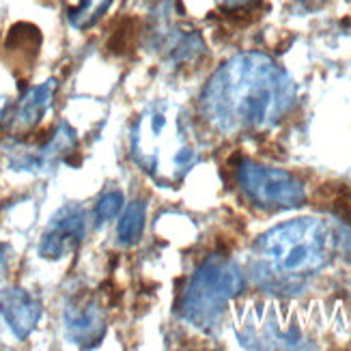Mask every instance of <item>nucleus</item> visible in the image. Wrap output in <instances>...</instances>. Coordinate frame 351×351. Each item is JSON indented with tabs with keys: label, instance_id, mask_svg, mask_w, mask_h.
Listing matches in <instances>:
<instances>
[{
	"label": "nucleus",
	"instance_id": "1",
	"mask_svg": "<svg viewBox=\"0 0 351 351\" xmlns=\"http://www.w3.org/2000/svg\"><path fill=\"white\" fill-rule=\"evenodd\" d=\"M293 101V80L276 60L263 52H241L213 71L198 108L216 132L246 134L276 125Z\"/></svg>",
	"mask_w": 351,
	"mask_h": 351
},
{
	"label": "nucleus",
	"instance_id": "2",
	"mask_svg": "<svg viewBox=\"0 0 351 351\" xmlns=\"http://www.w3.org/2000/svg\"><path fill=\"white\" fill-rule=\"evenodd\" d=\"M337 250L332 226L319 218H295L269 228L254 241L256 278L271 285L293 287L322 271Z\"/></svg>",
	"mask_w": 351,
	"mask_h": 351
},
{
	"label": "nucleus",
	"instance_id": "3",
	"mask_svg": "<svg viewBox=\"0 0 351 351\" xmlns=\"http://www.w3.org/2000/svg\"><path fill=\"white\" fill-rule=\"evenodd\" d=\"M132 156L162 186L181 179L196 162L186 121L171 101H151L132 130Z\"/></svg>",
	"mask_w": 351,
	"mask_h": 351
},
{
	"label": "nucleus",
	"instance_id": "4",
	"mask_svg": "<svg viewBox=\"0 0 351 351\" xmlns=\"http://www.w3.org/2000/svg\"><path fill=\"white\" fill-rule=\"evenodd\" d=\"M243 291V276L235 261L211 254L196 267L179 302L183 322L198 330H213L222 322L228 302Z\"/></svg>",
	"mask_w": 351,
	"mask_h": 351
},
{
	"label": "nucleus",
	"instance_id": "5",
	"mask_svg": "<svg viewBox=\"0 0 351 351\" xmlns=\"http://www.w3.org/2000/svg\"><path fill=\"white\" fill-rule=\"evenodd\" d=\"M237 183L256 207L295 209L306 203V186L300 177L282 169L241 160L237 164Z\"/></svg>",
	"mask_w": 351,
	"mask_h": 351
},
{
	"label": "nucleus",
	"instance_id": "6",
	"mask_svg": "<svg viewBox=\"0 0 351 351\" xmlns=\"http://www.w3.org/2000/svg\"><path fill=\"white\" fill-rule=\"evenodd\" d=\"M86 211L82 205H63L52 213L48 226L43 228L37 252L45 261H60V258L75 252L86 237Z\"/></svg>",
	"mask_w": 351,
	"mask_h": 351
},
{
	"label": "nucleus",
	"instance_id": "7",
	"mask_svg": "<svg viewBox=\"0 0 351 351\" xmlns=\"http://www.w3.org/2000/svg\"><path fill=\"white\" fill-rule=\"evenodd\" d=\"M63 328L69 343L82 349L97 347L106 334V313L95 293H73L63 308Z\"/></svg>",
	"mask_w": 351,
	"mask_h": 351
},
{
	"label": "nucleus",
	"instance_id": "8",
	"mask_svg": "<svg viewBox=\"0 0 351 351\" xmlns=\"http://www.w3.org/2000/svg\"><path fill=\"white\" fill-rule=\"evenodd\" d=\"M78 147V134L63 121L50 134V138L39 147H15L9 154V166L18 173H48L69 158Z\"/></svg>",
	"mask_w": 351,
	"mask_h": 351
},
{
	"label": "nucleus",
	"instance_id": "9",
	"mask_svg": "<svg viewBox=\"0 0 351 351\" xmlns=\"http://www.w3.org/2000/svg\"><path fill=\"white\" fill-rule=\"evenodd\" d=\"M0 317L18 341L30 339L43 317L41 300L24 287L0 289Z\"/></svg>",
	"mask_w": 351,
	"mask_h": 351
},
{
	"label": "nucleus",
	"instance_id": "10",
	"mask_svg": "<svg viewBox=\"0 0 351 351\" xmlns=\"http://www.w3.org/2000/svg\"><path fill=\"white\" fill-rule=\"evenodd\" d=\"M56 88H58V82L54 78L45 80L33 88H28L18 104V110H15L13 128L18 132L35 130L43 121V117L50 112L52 104H54Z\"/></svg>",
	"mask_w": 351,
	"mask_h": 351
},
{
	"label": "nucleus",
	"instance_id": "11",
	"mask_svg": "<svg viewBox=\"0 0 351 351\" xmlns=\"http://www.w3.org/2000/svg\"><path fill=\"white\" fill-rule=\"evenodd\" d=\"M145 222H147V205L141 198H136L125 209H121V218L117 222L119 243H123V246L138 243L145 231Z\"/></svg>",
	"mask_w": 351,
	"mask_h": 351
},
{
	"label": "nucleus",
	"instance_id": "12",
	"mask_svg": "<svg viewBox=\"0 0 351 351\" xmlns=\"http://www.w3.org/2000/svg\"><path fill=\"white\" fill-rule=\"evenodd\" d=\"M114 0H78V5H73L67 11V20L71 24V28L75 30H88L93 28L104 15L112 7Z\"/></svg>",
	"mask_w": 351,
	"mask_h": 351
},
{
	"label": "nucleus",
	"instance_id": "13",
	"mask_svg": "<svg viewBox=\"0 0 351 351\" xmlns=\"http://www.w3.org/2000/svg\"><path fill=\"white\" fill-rule=\"evenodd\" d=\"M121 209H123V192L121 190H108L104 192L97 203H95V209H93V218H95V226L101 228L108 222H112Z\"/></svg>",
	"mask_w": 351,
	"mask_h": 351
},
{
	"label": "nucleus",
	"instance_id": "14",
	"mask_svg": "<svg viewBox=\"0 0 351 351\" xmlns=\"http://www.w3.org/2000/svg\"><path fill=\"white\" fill-rule=\"evenodd\" d=\"M216 5L226 13H237L252 5V0H216Z\"/></svg>",
	"mask_w": 351,
	"mask_h": 351
},
{
	"label": "nucleus",
	"instance_id": "15",
	"mask_svg": "<svg viewBox=\"0 0 351 351\" xmlns=\"http://www.w3.org/2000/svg\"><path fill=\"white\" fill-rule=\"evenodd\" d=\"M9 256H11V246L9 243H3L0 241V269H3L9 261Z\"/></svg>",
	"mask_w": 351,
	"mask_h": 351
},
{
	"label": "nucleus",
	"instance_id": "16",
	"mask_svg": "<svg viewBox=\"0 0 351 351\" xmlns=\"http://www.w3.org/2000/svg\"><path fill=\"white\" fill-rule=\"evenodd\" d=\"M7 112H9V97L0 95V123H3V119L7 117Z\"/></svg>",
	"mask_w": 351,
	"mask_h": 351
}]
</instances>
